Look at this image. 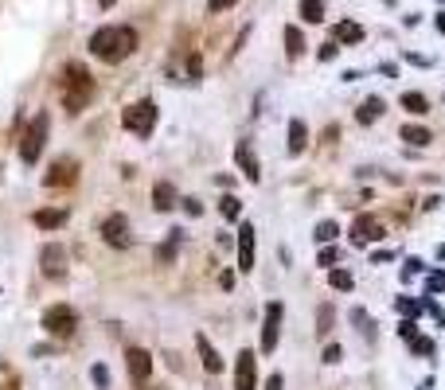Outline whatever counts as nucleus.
Here are the masks:
<instances>
[{
  "label": "nucleus",
  "mask_w": 445,
  "mask_h": 390,
  "mask_svg": "<svg viewBox=\"0 0 445 390\" xmlns=\"http://www.w3.org/2000/svg\"><path fill=\"white\" fill-rule=\"evenodd\" d=\"M137 51V28L129 24H113V28H98L90 36V55L102 63H121Z\"/></svg>",
  "instance_id": "f257e3e1"
},
{
  "label": "nucleus",
  "mask_w": 445,
  "mask_h": 390,
  "mask_svg": "<svg viewBox=\"0 0 445 390\" xmlns=\"http://www.w3.org/2000/svg\"><path fill=\"white\" fill-rule=\"evenodd\" d=\"M59 82H63V106H67L71 113H82L94 102V78H90V71L82 63H71Z\"/></svg>",
  "instance_id": "f03ea898"
},
{
  "label": "nucleus",
  "mask_w": 445,
  "mask_h": 390,
  "mask_svg": "<svg viewBox=\"0 0 445 390\" xmlns=\"http://www.w3.org/2000/svg\"><path fill=\"white\" fill-rule=\"evenodd\" d=\"M121 125L129 133H137V137H148V133L156 129V102L153 98H141V102L126 106V110H121Z\"/></svg>",
  "instance_id": "7ed1b4c3"
},
{
  "label": "nucleus",
  "mask_w": 445,
  "mask_h": 390,
  "mask_svg": "<svg viewBox=\"0 0 445 390\" xmlns=\"http://www.w3.org/2000/svg\"><path fill=\"white\" fill-rule=\"evenodd\" d=\"M47 129H51V118H47V113H36V118H31V125L24 129V137H20V160L24 164H36L39 160L44 140H47Z\"/></svg>",
  "instance_id": "20e7f679"
},
{
  "label": "nucleus",
  "mask_w": 445,
  "mask_h": 390,
  "mask_svg": "<svg viewBox=\"0 0 445 390\" xmlns=\"http://www.w3.org/2000/svg\"><path fill=\"white\" fill-rule=\"evenodd\" d=\"M74 328H78V317H74L71 304H51V309L44 312V332L55 339H71Z\"/></svg>",
  "instance_id": "39448f33"
},
{
  "label": "nucleus",
  "mask_w": 445,
  "mask_h": 390,
  "mask_svg": "<svg viewBox=\"0 0 445 390\" xmlns=\"http://www.w3.org/2000/svg\"><path fill=\"white\" fill-rule=\"evenodd\" d=\"M44 184L47 188H74L78 184V160H74V156H59V160L47 168Z\"/></svg>",
  "instance_id": "423d86ee"
},
{
  "label": "nucleus",
  "mask_w": 445,
  "mask_h": 390,
  "mask_svg": "<svg viewBox=\"0 0 445 390\" xmlns=\"http://www.w3.org/2000/svg\"><path fill=\"white\" fill-rule=\"evenodd\" d=\"M102 238L113 246V250H129V246H133V230H129L126 215H110V219L102 222Z\"/></svg>",
  "instance_id": "0eeeda50"
},
{
  "label": "nucleus",
  "mask_w": 445,
  "mask_h": 390,
  "mask_svg": "<svg viewBox=\"0 0 445 390\" xmlns=\"http://www.w3.org/2000/svg\"><path fill=\"white\" fill-rule=\"evenodd\" d=\"M282 301H270L266 304V320H262V351H274L277 347V336H282Z\"/></svg>",
  "instance_id": "6e6552de"
},
{
  "label": "nucleus",
  "mask_w": 445,
  "mask_h": 390,
  "mask_svg": "<svg viewBox=\"0 0 445 390\" xmlns=\"http://www.w3.org/2000/svg\"><path fill=\"white\" fill-rule=\"evenodd\" d=\"M235 390H258V359H254V351H238V359H235Z\"/></svg>",
  "instance_id": "1a4fd4ad"
},
{
  "label": "nucleus",
  "mask_w": 445,
  "mask_h": 390,
  "mask_svg": "<svg viewBox=\"0 0 445 390\" xmlns=\"http://www.w3.org/2000/svg\"><path fill=\"white\" fill-rule=\"evenodd\" d=\"M126 367H129V379H133V383H148V375H153V355H148L145 347H129Z\"/></svg>",
  "instance_id": "9d476101"
},
{
  "label": "nucleus",
  "mask_w": 445,
  "mask_h": 390,
  "mask_svg": "<svg viewBox=\"0 0 445 390\" xmlns=\"http://www.w3.org/2000/svg\"><path fill=\"white\" fill-rule=\"evenodd\" d=\"M39 265H44L47 277H63V273H67V250H63L59 242L44 246V254H39Z\"/></svg>",
  "instance_id": "9b49d317"
},
{
  "label": "nucleus",
  "mask_w": 445,
  "mask_h": 390,
  "mask_svg": "<svg viewBox=\"0 0 445 390\" xmlns=\"http://www.w3.org/2000/svg\"><path fill=\"white\" fill-rule=\"evenodd\" d=\"M379 238H383V222L359 215L356 227H352V242H356V246H367V242H379Z\"/></svg>",
  "instance_id": "f8f14e48"
},
{
  "label": "nucleus",
  "mask_w": 445,
  "mask_h": 390,
  "mask_svg": "<svg viewBox=\"0 0 445 390\" xmlns=\"http://www.w3.org/2000/svg\"><path fill=\"white\" fill-rule=\"evenodd\" d=\"M238 270H242V273L254 270V227H250V222L238 227Z\"/></svg>",
  "instance_id": "ddd939ff"
},
{
  "label": "nucleus",
  "mask_w": 445,
  "mask_h": 390,
  "mask_svg": "<svg viewBox=\"0 0 445 390\" xmlns=\"http://www.w3.org/2000/svg\"><path fill=\"white\" fill-rule=\"evenodd\" d=\"M235 160H238V168H242V176L250 180V184H258V180H262V168H258V160H254V148L246 145V140L235 148Z\"/></svg>",
  "instance_id": "4468645a"
},
{
  "label": "nucleus",
  "mask_w": 445,
  "mask_h": 390,
  "mask_svg": "<svg viewBox=\"0 0 445 390\" xmlns=\"http://www.w3.org/2000/svg\"><path fill=\"white\" fill-rule=\"evenodd\" d=\"M31 222H36V227H44V230H59L63 222H67V211H63V207H44V211L31 215Z\"/></svg>",
  "instance_id": "2eb2a0df"
},
{
  "label": "nucleus",
  "mask_w": 445,
  "mask_h": 390,
  "mask_svg": "<svg viewBox=\"0 0 445 390\" xmlns=\"http://www.w3.org/2000/svg\"><path fill=\"white\" fill-rule=\"evenodd\" d=\"M195 347H200L203 371H211V375H219V371H222V359H219V351H215V347H211V339H208V336H195Z\"/></svg>",
  "instance_id": "dca6fc26"
},
{
  "label": "nucleus",
  "mask_w": 445,
  "mask_h": 390,
  "mask_svg": "<svg viewBox=\"0 0 445 390\" xmlns=\"http://www.w3.org/2000/svg\"><path fill=\"white\" fill-rule=\"evenodd\" d=\"M153 207L156 211H172V207H176V188H172L168 180H160V184L153 188Z\"/></svg>",
  "instance_id": "f3484780"
},
{
  "label": "nucleus",
  "mask_w": 445,
  "mask_h": 390,
  "mask_svg": "<svg viewBox=\"0 0 445 390\" xmlns=\"http://www.w3.org/2000/svg\"><path fill=\"white\" fill-rule=\"evenodd\" d=\"M305 145H309V129H305V121H301V118H293V121H290V153H293V156H301V153H305Z\"/></svg>",
  "instance_id": "a211bd4d"
},
{
  "label": "nucleus",
  "mask_w": 445,
  "mask_h": 390,
  "mask_svg": "<svg viewBox=\"0 0 445 390\" xmlns=\"http://www.w3.org/2000/svg\"><path fill=\"white\" fill-rule=\"evenodd\" d=\"M332 39H336V43H359V39H364V28L352 24V20H344V24H336Z\"/></svg>",
  "instance_id": "6ab92c4d"
},
{
  "label": "nucleus",
  "mask_w": 445,
  "mask_h": 390,
  "mask_svg": "<svg viewBox=\"0 0 445 390\" xmlns=\"http://www.w3.org/2000/svg\"><path fill=\"white\" fill-rule=\"evenodd\" d=\"M297 12H301L305 24H320V20H324V0H301Z\"/></svg>",
  "instance_id": "aec40b11"
},
{
  "label": "nucleus",
  "mask_w": 445,
  "mask_h": 390,
  "mask_svg": "<svg viewBox=\"0 0 445 390\" xmlns=\"http://www.w3.org/2000/svg\"><path fill=\"white\" fill-rule=\"evenodd\" d=\"M356 118H359V125H371V121H379V118H383V98H367V102L359 106Z\"/></svg>",
  "instance_id": "412c9836"
},
{
  "label": "nucleus",
  "mask_w": 445,
  "mask_h": 390,
  "mask_svg": "<svg viewBox=\"0 0 445 390\" xmlns=\"http://www.w3.org/2000/svg\"><path fill=\"white\" fill-rule=\"evenodd\" d=\"M285 55H290V59H301V55H305V36H301V28H285Z\"/></svg>",
  "instance_id": "4be33fe9"
},
{
  "label": "nucleus",
  "mask_w": 445,
  "mask_h": 390,
  "mask_svg": "<svg viewBox=\"0 0 445 390\" xmlns=\"http://www.w3.org/2000/svg\"><path fill=\"white\" fill-rule=\"evenodd\" d=\"M399 137H402V140H410V145H430V140H434V137H430V129H422V125H402V129H399Z\"/></svg>",
  "instance_id": "5701e85b"
},
{
  "label": "nucleus",
  "mask_w": 445,
  "mask_h": 390,
  "mask_svg": "<svg viewBox=\"0 0 445 390\" xmlns=\"http://www.w3.org/2000/svg\"><path fill=\"white\" fill-rule=\"evenodd\" d=\"M402 110H410V113H418V118H422V113H430V102H426L422 94H414V90H410V94H402Z\"/></svg>",
  "instance_id": "b1692460"
},
{
  "label": "nucleus",
  "mask_w": 445,
  "mask_h": 390,
  "mask_svg": "<svg viewBox=\"0 0 445 390\" xmlns=\"http://www.w3.org/2000/svg\"><path fill=\"white\" fill-rule=\"evenodd\" d=\"M332 317H336L332 304H320V312H317V332H320V336H328V332H332Z\"/></svg>",
  "instance_id": "393cba45"
},
{
  "label": "nucleus",
  "mask_w": 445,
  "mask_h": 390,
  "mask_svg": "<svg viewBox=\"0 0 445 390\" xmlns=\"http://www.w3.org/2000/svg\"><path fill=\"white\" fill-rule=\"evenodd\" d=\"M336 235H340V227H336V222L332 219H324V222H320V227H317V242H336Z\"/></svg>",
  "instance_id": "a878e982"
},
{
  "label": "nucleus",
  "mask_w": 445,
  "mask_h": 390,
  "mask_svg": "<svg viewBox=\"0 0 445 390\" xmlns=\"http://www.w3.org/2000/svg\"><path fill=\"white\" fill-rule=\"evenodd\" d=\"M219 211H222V219H238V215H242V203H238L235 195H222Z\"/></svg>",
  "instance_id": "bb28decb"
},
{
  "label": "nucleus",
  "mask_w": 445,
  "mask_h": 390,
  "mask_svg": "<svg viewBox=\"0 0 445 390\" xmlns=\"http://www.w3.org/2000/svg\"><path fill=\"white\" fill-rule=\"evenodd\" d=\"M176 242H180V230H172V242H164L160 246V250H156V262H172V258H176Z\"/></svg>",
  "instance_id": "cd10ccee"
},
{
  "label": "nucleus",
  "mask_w": 445,
  "mask_h": 390,
  "mask_svg": "<svg viewBox=\"0 0 445 390\" xmlns=\"http://www.w3.org/2000/svg\"><path fill=\"white\" fill-rule=\"evenodd\" d=\"M328 285L332 289H352V273L348 270H332L328 273Z\"/></svg>",
  "instance_id": "c85d7f7f"
},
{
  "label": "nucleus",
  "mask_w": 445,
  "mask_h": 390,
  "mask_svg": "<svg viewBox=\"0 0 445 390\" xmlns=\"http://www.w3.org/2000/svg\"><path fill=\"white\" fill-rule=\"evenodd\" d=\"M394 309H399V312H406V317H418V312H422V304H418V301H410V297H399V301H394Z\"/></svg>",
  "instance_id": "c756f323"
},
{
  "label": "nucleus",
  "mask_w": 445,
  "mask_h": 390,
  "mask_svg": "<svg viewBox=\"0 0 445 390\" xmlns=\"http://www.w3.org/2000/svg\"><path fill=\"white\" fill-rule=\"evenodd\" d=\"M90 379H94V386H110V371H106V367H94V371H90Z\"/></svg>",
  "instance_id": "7c9ffc66"
},
{
  "label": "nucleus",
  "mask_w": 445,
  "mask_h": 390,
  "mask_svg": "<svg viewBox=\"0 0 445 390\" xmlns=\"http://www.w3.org/2000/svg\"><path fill=\"white\" fill-rule=\"evenodd\" d=\"M340 359H344V347L340 344H328L324 347V363H340Z\"/></svg>",
  "instance_id": "2f4dec72"
},
{
  "label": "nucleus",
  "mask_w": 445,
  "mask_h": 390,
  "mask_svg": "<svg viewBox=\"0 0 445 390\" xmlns=\"http://www.w3.org/2000/svg\"><path fill=\"white\" fill-rule=\"evenodd\" d=\"M336 258H340L336 246H324V250H320V265H336Z\"/></svg>",
  "instance_id": "473e14b6"
},
{
  "label": "nucleus",
  "mask_w": 445,
  "mask_h": 390,
  "mask_svg": "<svg viewBox=\"0 0 445 390\" xmlns=\"http://www.w3.org/2000/svg\"><path fill=\"white\" fill-rule=\"evenodd\" d=\"M414 351L418 355H434V339H414Z\"/></svg>",
  "instance_id": "72a5a7b5"
},
{
  "label": "nucleus",
  "mask_w": 445,
  "mask_h": 390,
  "mask_svg": "<svg viewBox=\"0 0 445 390\" xmlns=\"http://www.w3.org/2000/svg\"><path fill=\"white\" fill-rule=\"evenodd\" d=\"M352 320H356V324H359V328H364V332L371 328V317H367V312H364V309H356V312H352Z\"/></svg>",
  "instance_id": "f704fd0d"
},
{
  "label": "nucleus",
  "mask_w": 445,
  "mask_h": 390,
  "mask_svg": "<svg viewBox=\"0 0 445 390\" xmlns=\"http://www.w3.org/2000/svg\"><path fill=\"white\" fill-rule=\"evenodd\" d=\"M336 51H340V43H336V39H332V43H324V47H320V59H324V63H328V59H332V55H336Z\"/></svg>",
  "instance_id": "c9c22d12"
},
{
  "label": "nucleus",
  "mask_w": 445,
  "mask_h": 390,
  "mask_svg": "<svg viewBox=\"0 0 445 390\" xmlns=\"http://www.w3.org/2000/svg\"><path fill=\"white\" fill-rule=\"evenodd\" d=\"M430 289H434V293H445V273H434V277H430Z\"/></svg>",
  "instance_id": "e433bc0d"
},
{
  "label": "nucleus",
  "mask_w": 445,
  "mask_h": 390,
  "mask_svg": "<svg viewBox=\"0 0 445 390\" xmlns=\"http://www.w3.org/2000/svg\"><path fill=\"white\" fill-rule=\"evenodd\" d=\"M211 12H227V8H235V0H211Z\"/></svg>",
  "instance_id": "4c0bfd02"
},
{
  "label": "nucleus",
  "mask_w": 445,
  "mask_h": 390,
  "mask_svg": "<svg viewBox=\"0 0 445 390\" xmlns=\"http://www.w3.org/2000/svg\"><path fill=\"white\" fill-rule=\"evenodd\" d=\"M266 390H285V379L282 375H270L266 379Z\"/></svg>",
  "instance_id": "58836bf2"
},
{
  "label": "nucleus",
  "mask_w": 445,
  "mask_h": 390,
  "mask_svg": "<svg viewBox=\"0 0 445 390\" xmlns=\"http://www.w3.org/2000/svg\"><path fill=\"white\" fill-rule=\"evenodd\" d=\"M184 211H188V215H200V211H203L200 199H184Z\"/></svg>",
  "instance_id": "ea45409f"
},
{
  "label": "nucleus",
  "mask_w": 445,
  "mask_h": 390,
  "mask_svg": "<svg viewBox=\"0 0 445 390\" xmlns=\"http://www.w3.org/2000/svg\"><path fill=\"white\" fill-rule=\"evenodd\" d=\"M399 332H402L406 339H414V320H402V324H399Z\"/></svg>",
  "instance_id": "a19ab883"
},
{
  "label": "nucleus",
  "mask_w": 445,
  "mask_h": 390,
  "mask_svg": "<svg viewBox=\"0 0 445 390\" xmlns=\"http://www.w3.org/2000/svg\"><path fill=\"white\" fill-rule=\"evenodd\" d=\"M98 4H102V8H113V4H118V0H98Z\"/></svg>",
  "instance_id": "79ce46f5"
}]
</instances>
